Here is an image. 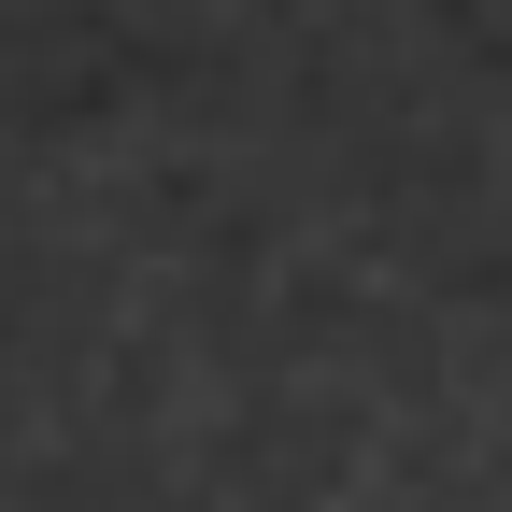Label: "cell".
Instances as JSON below:
<instances>
[]
</instances>
